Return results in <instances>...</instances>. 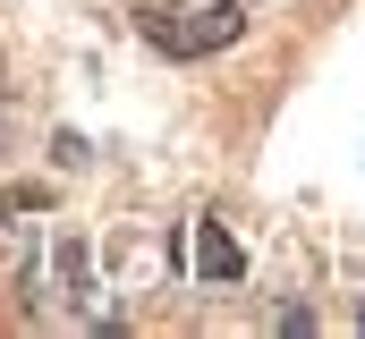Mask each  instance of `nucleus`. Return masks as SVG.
Listing matches in <instances>:
<instances>
[{"instance_id":"obj_1","label":"nucleus","mask_w":365,"mask_h":339,"mask_svg":"<svg viewBox=\"0 0 365 339\" xmlns=\"http://www.w3.org/2000/svg\"><path fill=\"white\" fill-rule=\"evenodd\" d=\"M247 26L238 0H153L145 9V43L170 51V60H204V51H230Z\"/></svg>"},{"instance_id":"obj_2","label":"nucleus","mask_w":365,"mask_h":339,"mask_svg":"<svg viewBox=\"0 0 365 339\" xmlns=\"http://www.w3.org/2000/svg\"><path fill=\"white\" fill-rule=\"evenodd\" d=\"M195 271H204V280H238V271H247V254H238V238H230L221 221L195 229Z\"/></svg>"}]
</instances>
